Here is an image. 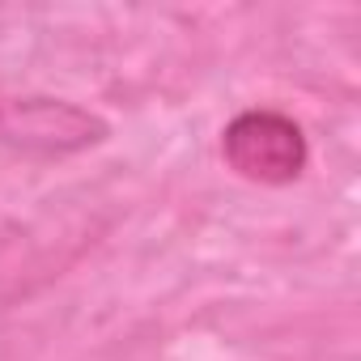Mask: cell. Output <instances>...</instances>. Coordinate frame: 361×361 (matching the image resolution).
Listing matches in <instances>:
<instances>
[{"label":"cell","mask_w":361,"mask_h":361,"mask_svg":"<svg viewBox=\"0 0 361 361\" xmlns=\"http://www.w3.org/2000/svg\"><path fill=\"white\" fill-rule=\"evenodd\" d=\"M221 157L255 188H289L310 166V140L293 115L276 106H247L221 128Z\"/></svg>","instance_id":"1"},{"label":"cell","mask_w":361,"mask_h":361,"mask_svg":"<svg viewBox=\"0 0 361 361\" xmlns=\"http://www.w3.org/2000/svg\"><path fill=\"white\" fill-rule=\"evenodd\" d=\"M111 123L68 98L26 94L0 98V149H13L26 157H73L85 149L106 145Z\"/></svg>","instance_id":"2"}]
</instances>
